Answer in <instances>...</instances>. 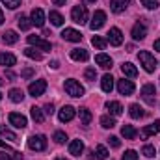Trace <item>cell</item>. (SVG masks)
<instances>
[{"label":"cell","instance_id":"cell-10","mask_svg":"<svg viewBox=\"0 0 160 160\" xmlns=\"http://www.w3.org/2000/svg\"><path fill=\"white\" fill-rule=\"evenodd\" d=\"M151 134H160V121H155L153 125H147V127L140 132V138H142V140H147Z\"/></svg>","mask_w":160,"mask_h":160},{"label":"cell","instance_id":"cell-11","mask_svg":"<svg viewBox=\"0 0 160 160\" xmlns=\"http://www.w3.org/2000/svg\"><path fill=\"white\" fill-rule=\"evenodd\" d=\"M118 91H119L121 95H132V91H134V84H132V80H118Z\"/></svg>","mask_w":160,"mask_h":160},{"label":"cell","instance_id":"cell-21","mask_svg":"<svg viewBox=\"0 0 160 160\" xmlns=\"http://www.w3.org/2000/svg\"><path fill=\"white\" fill-rule=\"evenodd\" d=\"M82 151H84V143H82V140H73L71 145H69V153L75 155V157H80Z\"/></svg>","mask_w":160,"mask_h":160},{"label":"cell","instance_id":"cell-35","mask_svg":"<svg viewBox=\"0 0 160 160\" xmlns=\"http://www.w3.org/2000/svg\"><path fill=\"white\" fill-rule=\"evenodd\" d=\"M91 45H93V47H97L99 50H102V48L106 47V39H104V38H101V36H93V38H91Z\"/></svg>","mask_w":160,"mask_h":160},{"label":"cell","instance_id":"cell-32","mask_svg":"<svg viewBox=\"0 0 160 160\" xmlns=\"http://www.w3.org/2000/svg\"><path fill=\"white\" fill-rule=\"evenodd\" d=\"M17 22H19V28L21 30H30V26H32V21L28 17H24V15L17 17Z\"/></svg>","mask_w":160,"mask_h":160},{"label":"cell","instance_id":"cell-6","mask_svg":"<svg viewBox=\"0 0 160 160\" xmlns=\"http://www.w3.org/2000/svg\"><path fill=\"white\" fill-rule=\"evenodd\" d=\"M104 22H106V13L99 9V11L93 13V19H91V22H89V28H91V30H99V28L104 26Z\"/></svg>","mask_w":160,"mask_h":160},{"label":"cell","instance_id":"cell-44","mask_svg":"<svg viewBox=\"0 0 160 160\" xmlns=\"http://www.w3.org/2000/svg\"><path fill=\"white\" fill-rule=\"evenodd\" d=\"M108 143H110L114 149H118V147L121 145V142H119V138H118V136H110V138H108Z\"/></svg>","mask_w":160,"mask_h":160},{"label":"cell","instance_id":"cell-25","mask_svg":"<svg viewBox=\"0 0 160 160\" xmlns=\"http://www.w3.org/2000/svg\"><path fill=\"white\" fill-rule=\"evenodd\" d=\"M121 71H123V75H127V77H130V78H134V77H138V69L132 65V63H123L121 65Z\"/></svg>","mask_w":160,"mask_h":160},{"label":"cell","instance_id":"cell-13","mask_svg":"<svg viewBox=\"0 0 160 160\" xmlns=\"http://www.w3.org/2000/svg\"><path fill=\"white\" fill-rule=\"evenodd\" d=\"M108 41H110V45H114V47H119L121 43H123V34H121L119 28H112V30L108 32Z\"/></svg>","mask_w":160,"mask_h":160},{"label":"cell","instance_id":"cell-16","mask_svg":"<svg viewBox=\"0 0 160 160\" xmlns=\"http://www.w3.org/2000/svg\"><path fill=\"white\" fill-rule=\"evenodd\" d=\"M128 4H130V0H110V8L114 13H123Z\"/></svg>","mask_w":160,"mask_h":160},{"label":"cell","instance_id":"cell-52","mask_svg":"<svg viewBox=\"0 0 160 160\" xmlns=\"http://www.w3.org/2000/svg\"><path fill=\"white\" fill-rule=\"evenodd\" d=\"M50 67H52V69H58V62H56V60H54V62H50Z\"/></svg>","mask_w":160,"mask_h":160},{"label":"cell","instance_id":"cell-38","mask_svg":"<svg viewBox=\"0 0 160 160\" xmlns=\"http://www.w3.org/2000/svg\"><path fill=\"white\" fill-rule=\"evenodd\" d=\"M142 155H143V157H147V158H151V157H155V155H157V149H155L153 145H145V147L142 149Z\"/></svg>","mask_w":160,"mask_h":160},{"label":"cell","instance_id":"cell-7","mask_svg":"<svg viewBox=\"0 0 160 160\" xmlns=\"http://www.w3.org/2000/svg\"><path fill=\"white\" fill-rule=\"evenodd\" d=\"M45 89H47V82L45 80H36V82H32L28 86V91H30L32 97H41L45 93Z\"/></svg>","mask_w":160,"mask_h":160},{"label":"cell","instance_id":"cell-14","mask_svg":"<svg viewBox=\"0 0 160 160\" xmlns=\"http://www.w3.org/2000/svg\"><path fill=\"white\" fill-rule=\"evenodd\" d=\"M62 38L65 41H73V43H77V41L82 39V34H80L78 30H73V28H65L63 32H62Z\"/></svg>","mask_w":160,"mask_h":160},{"label":"cell","instance_id":"cell-51","mask_svg":"<svg viewBox=\"0 0 160 160\" xmlns=\"http://www.w3.org/2000/svg\"><path fill=\"white\" fill-rule=\"evenodd\" d=\"M155 50H158V52H160V39L155 41Z\"/></svg>","mask_w":160,"mask_h":160},{"label":"cell","instance_id":"cell-27","mask_svg":"<svg viewBox=\"0 0 160 160\" xmlns=\"http://www.w3.org/2000/svg\"><path fill=\"white\" fill-rule=\"evenodd\" d=\"M130 118L132 119H140V118H143L145 116V112H143V108L140 106V104H130Z\"/></svg>","mask_w":160,"mask_h":160},{"label":"cell","instance_id":"cell-34","mask_svg":"<svg viewBox=\"0 0 160 160\" xmlns=\"http://www.w3.org/2000/svg\"><path fill=\"white\" fill-rule=\"evenodd\" d=\"M30 114H32V119L36 121V123H43L45 121V116H43V112H41V108H30Z\"/></svg>","mask_w":160,"mask_h":160},{"label":"cell","instance_id":"cell-12","mask_svg":"<svg viewBox=\"0 0 160 160\" xmlns=\"http://www.w3.org/2000/svg\"><path fill=\"white\" fill-rule=\"evenodd\" d=\"M145 36H147L145 24H143V22H136L134 28H132V38H134L136 41H142V39H145Z\"/></svg>","mask_w":160,"mask_h":160},{"label":"cell","instance_id":"cell-9","mask_svg":"<svg viewBox=\"0 0 160 160\" xmlns=\"http://www.w3.org/2000/svg\"><path fill=\"white\" fill-rule=\"evenodd\" d=\"M28 43L34 45V47H38V48H41V50H45V52H50V43L41 39L39 36H28Z\"/></svg>","mask_w":160,"mask_h":160},{"label":"cell","instance_id":"cell-30","mask_svg":"<svg viewBox=\"0 0 160 160\" xmlns=\"http://www.w3.org/2000/svg\"><path fill=\"white\" fill-rule=\"evenodd\" d=\"M9 99H11L13 102H22V99H24V93H22V89H17V88H13V89L9 91Z\"/></svg>","mask_w":160,"mask_h":160},{"label":"cell","instance_id":"cell-18","mask_svg":"<svg viewBox=\"0 0 160 160\" xmlns=\"http://www.w3.org/2000/svg\"><path fill=\"white\" fill-rule=\"evenodd\" d=\"M95 63H97V65H101L102 69H110V67H112V58L101 52V54H97V56H95Z\"/></svg>","mask_w":160,"mask_h":160},{"label":"cell","instance_id":"cell-55","mask_svg":"<svg viewBox=\"0 0 160 160\" xmlns=\"http://www.w3.org/2000/svg\"><path fill=\"white\" fill-rule=\"evenodd\" d=\"M56 160H67V158H62V157H58V158H56Z\"/></svg>","mask_w":160,"mask_h":160},{"label":"cell","instance_id":"cell-53","mask_svg":"<svg viewBox=\"0 0 160 160\" xmlns=\"http://www.w3.org/2000/svg\"><path fill=\"white\" fill-rule=\"evenodd\" d=\"M0 147H4V149H6V151H8V149H9V147H8V143H6V142H2V140H0Z\"/></svg>","mask_w":160,"mask_h":160},{"label":"cell","instance_id":"cell-45","mask_svg":"<svg viewBox=\"0 0 160 160\" xmlns=\"http://www.w3.org/2000/svg\"><path fill=\"white\" fill-rule=\"evenodd\" d=\"M32 75H34V69H32V67H26V69L21 71V77H22V78H30Z\"/></svg>","mask_w":160,"mask_h":160},{"label":"cell","instance_id":"cell-1","mask_svg":"<svg viewBox=\"0 0 160 160\" xmlns=\"http://www.w3.org/2000/svg\"><path fill=\"white\" fill-rule=\"evenodd\" d=\"M138 58H140V63L143 65V69H145L147 73H153V71L157 69V60H155V56H153L151 52L142 50V52L138 54Z\"/></svg>","mask_w":160,"mask_h":160},{"label":"cell","instance_id":"cell-20","mask_svg":"<svg viewBox=\"0 0 160 160\" xmlns=\"http://www.w3.org/2000/svg\"><path fill=\"white\" fill-rule=\"evenodd\" d=\"M71 58H73L75 62H86V60L89 58V54H88L86 48H73V50H71Z\"/></svg>","mask_w":160,"mask_h":160},{"label":"cell","instance_id":"cell-58","mask_svg":"<svg viewBox=\"0 0 160 160\" xmlns=\"http://www.w3.org/2000/svg\"><path fill=\"white\" fill-rule=\"evenodd\" d=\"M0 101H2V93H0Z\"/></svg>","mask_w":160,"mask_h":160},{"label":"cell","instance_id":"cell-43","mask_svg":"<svg viewBox=\"0 0 160 160\" xmlns=\"http://www.w3.org/2000/svg\"><path fill=\"white\" fill-rule=\"evenodd\" d=\"M2 2H4L9 9H15V8H19V6H21V0H2Z\"/></svg>","mask_w":160,"mask_h":160},{"label":"cell","instance_id":"cell-28","mask_svg":"<svg viewBox=\"0 0 160 160\" xmlns=\"http://www.w3.org/2000/svg\"><path fill=\"white\" fill-rule=\"evenodd\" d=\"M24 56H28L30 60H36V62H41V60H43V54H41L39 50H36V48H32V47H28V48H24Z\"/></svg>","mask_w":160,"mask_h":160},{"label":"cell","instance_id":"cell-15","mask_svg":"<svg viewBox=\"0 0 160 160\" xmlns=\"http://www.w3.org/2000/svg\"><path fill=\"white\" fill-rule=\"evenodd\" d=\"M9 123L15 127V128H24L26 127V118L22 114H9Z\"/></svg>","mask_w":160,"mask_h":160},{"label":"cell","instance_id":"cell-26","mask_svg":"<svg viewBox=\"0 0 160 160\" xmlns=\"http://www.w3.org/2000/svg\"><path fill=\"white\" fill-rule=\"evenodd\" d=\"M106 108L110 110L112 116H121V114H123V106H121L118 101H110V102H106Z\"/></svg>","mask_w":160,"mask_h":160},{"label":"cell","instance_id":"cell-50","mask_svg":"<svg viewBox=\"0 0 160 160\" xmlns=\"http://www.w3.org/2000/svg\"><path fill=\"white\" fill-rule=\"evenodd\" d=\"M56 6H65V0H52Z\"/></svg>","mask_w":160,"mask_h":160},{"label":"cell","instance_id":"cell-56","mask_svg":"<svg viewBox=\"0 0 160 160\" xmlns=\"http://www.w3.org/2000/svg\"><path fill=\"white\" fill-rule=\"evenodd\" d=\"M88 2H91V4H93V2H97V0H88Z\"/></svg>","mask_w":160,"mask_h":160},{"label":"cell","instance_id":"cell-33","mask_svg":"<svg viewBox=\"0 0 160 160\" xmlns=\"http://www.w3.org/2000/svg\"><path fill=\"white\" fill-rule=\"evenodd\" d=\"M0 136H4V138H8V140H11V142H19L17 134H13L9 128H6V127H2V125H0Z\"/></svg>","mask_w":160,"mask_h":160},{"label":"cell","instance_id":"cell-29","mask_svg":"<svg viewBox=\"0 0 160 160\" xmlns=\"http://www.w3.org/2000/svg\"><path fill=\"white\" fill-rule=\"evenodd\" d=\"M78 116H80V123H82V125H89V123H91V118H93L88 108H80Z\"/></svg>","mask_w":160,"mask_h":160},{"label":"cell","instance_id":"cell-54","mask_svg":"<svg viewBox=\"0 0 160 160\" xmlns=\"http://www.w3.org/2000/svg\"><path fill=\"white\" fill-rule=\"evenodd\" d=\"M4 22V15H2V9H0V24Z\"/></svg>","mask_w":160,"mask_h":160},{"label":"cell","instance_id":"cell-17","mask_svg":"<svg viewBox=\"0 0 160 160\" xmlns=\"http://www.w3.org/2000/svg\"><path fill=\"white\" fill-rule=\"evenodd\" d=\"M32 24H36V26H39V28L45 24V13H43L41 8H36V9L32 11Z\"/></svg>","mask_w":160,"mask_h":160},{"label":"cell","instance_id":"cell-24","mask_svg":"<svg viewBox=\"0 0 160 160\" xmlns=\"http://www.w3.org/2000/svg\"><path fill=\"white\" fill-rule=\"evenodd\" d=\"M19 39V36H17V32H13V30H6L4 34H2V41L6 43V45H13V43H17Z\"/></svg>","mask_w":160,"mask_h":160},{"label":"cell","instance_id":"cell-46","mask_svg":"<svg viewBox=\"0 0 160 160\" xmlns=\"http://www.w3.org/2000/svg\"><path fill=\"white\" fill-rule=\"evenodd\" d=\"M45 114L52 116V114H54V106H52V104H45Z\"/></svg>","mask_w":160,"mask_h":160},{"label":"cell","instance_id":"cell-31","mask_svg":"<svg viewBox=\"0 0 160 160\" xmlns=\"http://www.w3.org/2000/svg\"><path fill=\"white\" fill-rule=\"evenodd\" d=\"M48 19H50V22H52L54 26H62V24H63V17H62L58 11H50V13H48Z\"/></svg>","mask_w":160,"mask_h":160},{"label":"cell","instance_id":"cell-48","mask_svg":"<svg viewBox=\"0 0 160 160\" xmlns=\"http://www.w3.org/2000/svg\"><path fill=\"white\" fill-rule=\"evenodd\" d=\"M0 160H13V158H11V153H9V155H6V153H0Z\"/></svg>","mask_w":160,"mask_h":160},{"label":"cell","instance_id":"cell-5","mask_svg":"<svg viewBox=\"0 0 160 160\" xmlns=\"http://www.w3.org/2000/svg\"><path fill=\"white\" fill-rule=\"evenodd\" d=\"M65 91H67L71 97H82V95H84V88L73 78L65 80Z\"/></svg>","mask_w":160,"mask_h":160},{"label":"cell","instance_id":"cell-39","mask_svg":"<svg viewBox=\"0 0 160 160\" xmlns=\"http://www.w3.org/2000/svg\"><path fill=\"white\" fill-rule=\"evenodd\" d=\"M84 77H86V80H95L97 78V71H95V67H88L86 69V73H84Z\"/></svg>","mask_w":160,"mask_h":160},{"label":"cell","instance_id":"cell-49","mask_svg":"<svg viewBox=\"0 0 160 160\" xmlns=\"http://www.w3.org/2000/svg\"><path fill=\"white\" fill-rule=\"evenodd\" d=\"M6 77H8L9 80H15V73H11V71H8V73H6Z\"/></svg>","mask_w":160,"mask_h":160},{"label":"cell","instance_id":"cell-37","mask_svg":"<svg viewBox=\"0 0 160 160\" xmlns=\"http://www.w3.org/2000/svg\"><path fill=\"white\" fill-rule=\"evenodd\" d=\"M97 158L99 160H106L108 158V149L104 145H97Z\"/></svg>","mask_w":160,"mask_h":160},{"label":"cell","instance_id":"cell-57","mask_svg":"<svg viewBox=\"0 0 160 160\" xmlns=\"http://www.w3.org/2000/svg\"><path fill=\"white\" fill-rule=\"evenodd\" d=\"M2 84H4V80H2V78H0V86H2Z\"/></svg>","mask_w":160,"mask_h":160},{"label":"cell","instance_id":"cell-36","mask_svg":"<svg viewBox=\"0 0 160 160\" xmlns=\"http://www.w3.org/2000/svg\"><path fill=\"white\" fill-rule=\"evenodd\" d=\"M101 125H102L104 128H114V127H116V119L110 118V116H102V118H101Z\"/></svg>","mask_w":160,"mask_h":160},{"label":"cell","instance_id":"cell-47","mask_svg":"<svg viewBox=\"0 0 160 160\" xmlns=\"http://www.w3.org/2000/svg\"><path fill=\"white\" fill-rule=\"evenodd\" d=\"M11 158H13V160H22V155H21V153H17V151H13V153H11Z\"/></svg>","mask_w":160,"mask_h":160},{"label":"cell","instance_id":"cell-19","mask_svg":"<svg viewBox=\"0 0 160 160\" xmlns=\"http://www.w3.org/2000/svg\"><path fill=\"white\" fill-rule=\"evenodd\" d=\"M15 63H17V58H15L13 54H9V52L0 54V65H4V67H13Z\"/></svg>","mask_w":160,"mask_h":160},{"label":"cell","instance_id":"cell-3","mask_svg":"<svg viewBox=\"0 0 160 160\" xmlns=\"http://www.w3.org/2000/svg\"><path fill=\"white\" fill-rule=\"evenodd\" d=\"M142 99H143L149 106L155 104V101H157V89H155L153 84H145V86L142 88Z\"/></svg>","mask_w":160,"mask_h":160},{"label":"cell","instance_id":"cell-2","mask_svg":"<svg viewBox=\"0 0 160 160\" xmlns=\"http://www.w3.org/2000/svg\"><path fill=\"white\" fill-rule=\"evenodd\" d=\"M28 147L32 151H45L47 149V138L43 134H34L28 140Z\"/></svg>","mask_w":160,"mask_h":160},{"label":"cell","instance_id":"cell-22","mask_svg":"<svg viewBox=\"0 0 160 160\" xmlns=\"http://www.w3.org/2000/svg\"><path fill=\"white\" fill-rule=\"evenodd\" d=\"M121 134L125 136V140H134L136 134H138V130H136L132 125H123V127H121Z\"/></svg>","mask_w":160,"mask_h":160},{"label":"cell","instance_id":"cell-41","mask_svg":"<svg viewBox=\"0 0 160 160\" xmlns=\"http://www.w3.org/2000/svg\"><path fill=\"white\" fill-rule=\"evenodd\" d=\"M142 4H143L147 9H157V8H158V0H142Z\"/></svg>","mask_w":160,"mask_h":160},{"label":"cell","instance_id":"cell-4","mask_svg":"<svg viewBox=\"0 0 160 160\" xmlns=\"http://www.w3.org/2000/svg\"><path fill=\"white\" fill-rule=\"evenodd\" d=\"M71 19L77 24H86V21H88V9H86V6H75L73 11H71Z\"/></svg>","mask_w":160,"mask_h":160},{"label":"cell","instance_id":"cell-42","mask_svg":"<svg viewBox=\"0 0 160 160\" xmlns=\"http://www.w3.org/2000/svg\"><path fill=\"white\" fill-rule=\"evenodd\" d=\"M123 160H138V153L136 151H125V155H123Z\"/></svg>","mask_w":160,"mask_h":160},{"label":"cell","instance_id":"cell-40","mask_svg":"<svg viewBox=\"0 0 160 160\" xmlns=\"http://www.w3.org/2000/svg\"><path fill=\"white\" fill-rule=\"evenodd\" d=\"M65 140H67L65 132H62V130L54 132V142H56V143H65Z\"/></svg>","mask_w":160,"mask_h":160},{"label":"cell","instance_id":"cell-8","mask_svg":"<svg viewBox=\"0 0 160 160\" xmlns=\"http://www.w3.org/2000/svg\"><path fill=\"white\" fill-rule=\"evenodd\" d=\"M75 114H77V112H75V108L67 104V106H62V110H60L58 118H60V121H62V123H69V121L75 119Z\"/></svg>","mask_w":160,"mask_h":160},{"label":"cell","instance_id":"cell-23","mask_svg":"<svg viewBox=\"0 0 160 160\" xmlns=\"http://www.w3.org/2000/svg\"><path fill=\"white\" fill-rule=\"evenodd\" d=\"M101 88H102V91L110 93V91L114 89V77H112V75H104L102 80H101Z\"/></svg>","mask_w":160,"mask_h":160}]
</instances>
